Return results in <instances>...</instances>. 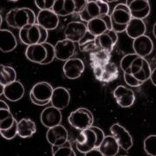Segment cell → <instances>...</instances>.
<instances>
[{
    "mask_svg": "<svg viewBox=\"0 0 156 156\" xmlns=\"http://www.w3.org/2000/svg\"><path fill=\"white\" fill-rule=\"evenodd\" d=\"M5 20L11 28L21 30L28 24L37 23V16L31 9L27 7L14 8L6 14Z\"/></svg>",
    "mask_w": 156,
    "mask_h": 156,
    "instance_id": "obj_1",
    "label": "cell"
},
{
    "mask_svg": "<svg viewBox=\"0 0 156 156\" xmlns=\"http://www.w3.org/2000/svg\"><path fill=\"white\" fill-rule=\"evenodd\" d=\"M108 13L109 6L108 3L102 0H93L87 2L83 10L80 11L79 16L83 22L88 23L96 17L108 15Z\"/></svg>",
    "mask_w": 156,
    "mask_h": 156,
    "instance_id": "obj_2",
    "label": "cell"
},
{
    "mask_svg": "<svg viewBox=\"0 0 156 156\" xmlns=\"http://www.w3.org/2000/svg\"><path fill=\"white\" fill-rule=\"evenodd\" d=\"M109 16L112 30L115 33H122L125 31L128 23L132 19L129 9L126 4L117 5Z\"/></svg>",
    "mask_w": 156,
    "mask_h": 156,
    "instance_id": "obj_3",
    "label": "cell"
},
{
    "mask_svg": "<svg viewBox=\"0 0 156 156\" xmlns=\"http://www.w3.org/2000/svg\"><path fill=\"white\" fill-rule=\"evenodd\" d=\"M87 0H55L52 11L58 17H67L74 13H80Z\"/></svg>",
    "mask_w": 156,
    "mask_h": 156,
    "instance_id": "obj_4",
    "label": "cell"
},
{
    "mask_svg": "<svg viewBox=\"0 0 156 156\" xmlns=\"http://www.w3.org/2000/svg\"><path fill=\"white\" fill-rule=\"evenodd\" d=\"M69 124L78 130L89 128L94 122V115L92 112L85 108H79L70 113L68 118Z\"/></svg>",
    "mask_w": 156,
    "mask_h": 156,
    "instance_id": "obj_5",
    "label": "cell"
},
{
    "mask_svg": "<svg viewBox=\"0 0 156 156\" xmlns=\"http://www.w3.org/2000/svg\"><path fill=\"white\" fill-rule=\"evenodd\" d=\"M96 134L91 128L82 130L76 140L77 150L82 154H86L89 150L96 147Z\"/></svg>",
    "mask_w": 156,
    "mask_h": 156,
    "instance_id": "obj_6",
    "label": "cell"
},
{
    "mask_svg": "<svg viewBox=\"0 0 156 156\" xmlns=\"http://www.w3.org/2000/svg\"><path fill=\"white\" fill-rule=\"evenodd\" d=\"M92 69L96 80L103 83H111L119 76V69L115 62H111L102 67H95Z\"/></svg>",
    "mask_w": 156,
    "mask_h": 156,
    "instance_id": "obj_7",
    "label": "cell"
},
{
    "mask_svg": "<svg viewBox=\"0 0 156 156\" xmlns=\"http://www.w3.org/2000/svg\"><path fill=\"white\" fill-rule=\"evenodd\" d=\"M110 133L112 136L116 140L120 147L124 151H128L134 145V140L131 134L119 123H115L112 125L110 127Z\"/></svg>",
    "mask_w": 156,
    "mask_h": 156,
    "instance_id": "obj_8",
    "label": "cell"
},
{
    "mask_svg": "<svg viewBox=\"0 0 156 156\" xmlns=\"http://www.w3.org/2000/svg\"><path fill=\"white\" fill-rule=\"evenodd\" d=\"M151 71L152 69L150 64L147 60L146 58L138 56L132 63L128 73L133 75L140 82L144 83L150 77Z\"/></svg>",
    "mask_w": 156,
    "mask_h": 156,
    "instance_id": "obj_9",
    "label": "cell"
},
{
    "mask_svg": "<svg viewBox=\"0 0 156 156\" xmlns=\"http://www.w3.org/2000/svg\"><path fill=\"white\" fill-rule=\"evenodd\" d=\"M19 39L23 44L30 45L40 44L41 26L37 23L28 24L19 30Z\"/></svg>",
    "mask_w": 156,
    "mask_h": 156,
    "instance_id": "obj_10",
    "label": "cell"
},
{
    "mask_svg": "<svg viewBox=\"0 0 156 156\" xmlns=\"http://www.w3.org/2000/svg\"><path fill=\"white\" fill-rule=\"evenodd\" d=\"M54 48L56 59L66 62L72 58V56L75 55L76 50V44L72 41L64 38L57 41V43L54 45Z\"/></svg>",
    "mask_w": 156,
    "mask_h": 156,
    "instance_id": "obj_11",
    "label": "cell"
},
{
    "mask_svg": "<svg viewBox=\"0 0 156 156\" xmlns=\"http://www.w3.org/2000/svg\"><path fill=\"white\" fill-rule=\"evenodd\" d=\"M87 32H88L87 23L73 21V22H69L66 25L64 30V36L65 38L76 44L83 38V37Z\"/></svg>",
    "mask_w": 156,
    "mask_h": 156,
    "instance_id": "obj_12",
    "label": "cell"
},
{
    "mask_svg": "<svg viewBox=\"0 0 156 156\" xmlns=\"http://www.w3.org/2000/svg\"><path fill=\"white\" fill-rule=\"evenodd\" d=\"M126 5L129 9L132 18L143 20L150 14V4L147 0H128Z\"/></svg>",
    "mask_w": 156,
    "mask_h": 156,
    "instance_id": "obj_13",
    "label": "cell"
},
{
    "mask_svg": "<svg viewBox=\"0 0 156 156\" xmlns=\"http://www.w3.org/2000/svg\"><path fill=\"white\" fill-rule=\"evenodd\" d=\"M87 28L88 32L94 37L100 36L108 30H112L110 16L104 15L90 20L87 23Z\"/></svg>",
    "mask_w": 156,
    "mask_h": 156,
    "instance_id": "obj_14",
    "label": "cell"
},
{
    "mask_svg": "<svg viewBox=\"0 0 156 156\" xmlns=\"http://www.w3.org/2000/svg\"><path fill=\"white\" fill-rule=\"evenodd\" d=\"M85 69V64L83 61L77 57H72L65 62L63 64L62 70L64 76L70 80L79 78Z\"/></svg>",
    "mask_w": 156,
    "mask_h": 156,
    "instance_id": "obj_15",
    "label": "cell"
},
{
    "mask_svg": "<svg viewBox=\"0 0 156 156\" xmlns=\"http://www.w3.org/2000/svg\"><path fill=\"white\" fill-rule=\"evenodd\" d=\"M113 95L116 101L117 104L123 108L133 106L135 101V95L134 91L123 85L116 87L114 90Z\"/></svg>",
    "mask_w": 156,
    "mask_h": 156,
    "instance_id": "obj_16",
    "label": "cell"
},
{
    "mask_svg": "<svg viewBox=\"0 0 156 156\" xmlns=\"http://www.w3.org/2000/svg\"><path fill=\"white\" fill-rule=\"evenodd\" d=\"M46 139L51 146H61L69 140V133L64 126L61 124L48 128Z\"/></svg>",
    "mask_w": 156,
    "mask_h": 156,
    "instance_id": "obj_17",
    "label": "cell"
},
{
    "mask_svg": "<svg viewBox=\"0 0 156 156\" xmlns=\"http://www.w3.org/2000/svg\"><path fill=\"white\" fill-rule=\"evenodd\" d=\"M62 115L61 110L56 108L52 105L45 108L41 113V123L47 128L55 127L56 125L61 124Z\"/></svg>",
    "mask_w": 156,
    "mask_h": 156,
    "instance_id": "obj_18",
    "label": "cell"
},
{
    "mask_svg": "<svg viewBox=\"0 0 156 156\" xmlns=\"http://www.w3.org/2000/svg\"><path fill=\"white\" fill-rule=\"evenodd\" d=\"M133 49L134 53L137 56L146 58L150 55L154 50V43L152 39L147 36L143 35L133 41Z\"/></svg>",
    "mask_w": 156,
    "mask_h": 156,
    "instance_id": "obj_19",
    "label": "cell"
},
{
    "mask_svg": "<svg viewBox=\"0 0 156 156\" xmlns=\"http://www.w3.org/2000/svg\"><path fill=\"white\" fill-rule=\"evenodd\" d=\"M37 23L48 31L53 30L59 24V17L52 10L40 11L37 16Z\"/></svg>",
    "mask_w": 156,
    "mask_h": 156,
    "instance_id": "obj_20",
    "label": "cell"
},
{
    "mask_svg": "<svg viewBox=\"0 0 156 156\" xmlns=\"http://www.w3.org/2000/svg\"><path fill=\"white\" fill-rule=\"evenodd\" d=\"M118 41V36L113 30H108L100 36L95 37V44L98 50H106L112 53Z\"/></svg>",
    "mask_w": 156,
    "mask_h": 156,
    "instance_id": "obj_21",
    "label": "cell"
},
{
    "mask_svg": "<svg viewBox=\"0 0 156 156\" xmlns=\"http://www.w3.org/2000/svg\"><path fill=\"white\" fill-rule=\"evenodd\" d=\"M70 100L71 96L69 90L63 87H57L53 90L50 102L53 107L62 110L69 105Z\"/></svg>",
    "mask_w": 156,
    "mask_h": 156,
    "instance_id": "obj_22",
    "label": "cell"
},
{
    "mask_svg": "<svg viewBox=\"0 0 156 156\" xmlns=\"http://www.w3.org/2000/svg\"><path fill=\"white\" fill-rule=\"evenodd\" d=\"M53 90L54 89L50 83L47 82H40L34 85L30 93L33 95L37 100L42 101H50Z\"/></svg>",
    "mask_w": 156,
    "mask_h": 156,
    "instance_id": "obj_23",
    "label": "cell"
},
{
    "mask_svg": "<svg viewBox=\"0 0 156 156\" xmlns=\"http://www.w3.org/2000/svg\"><path fill=\"white\" fill-rule=\"evenodd\" d=\"M47 51L43 44H37L27 46L25 50V56L29 61L42 64L46 59Z\"/></svg>",
    "mask_w": 156,
    "mask_h": 156,
    "instance_id": "obj_24",
    "label": "cell"
},
{
    "mask_svg": "<svg viewBox=\"0 0 156 156\" xmlns=\"http://www.w3.org/2000/svg\"><path fill=\"white\" fill-rule=\"evenodd\" d=\"M24 86L19 81H15L5 86L4 95L6 99L11 101H17L21 100L24 95Z\"/></svg>",
    "mask_w": 156,
    "mask_h": 156,
    "instance_id": "obj_25",
    "label": "cell"
},
{
    "mask_svg": "<svg viewBox=\"0 0 156 156\" xmlns=\"http://www.w3.org/2000/svg\"><path fill=\"white\" fill-rule=\"evenodd\" d=\"M17 41L11 30L1 29L0 30V50L2 52H11L17 48Z\"/></svg>",
    "mask_w": 156,
    "mask_h": 156,
    "instance_id": "obj_26",
    "label": "cell"
},
{
    "mask_svg": "<svg viewBox=\"0 0 156 156\" xmlns=\"http://www.w3.org/2000/svg\"><path fill=\"white\" fill-rule=\"evenodd\" d=\"M98 148L102 156H115L119 153L120 146L112 135H105Z\"/></svg>",
    "mask_w": 156,
    "mask_h": 156,
    "instance_id": "obj_27",
    "label": "cell"
},
{
    "mask_svg": "<svg viewBox=\"0 0 156 156\" xmlns=\"http://www.w3.org/2000/svg\"><path fill=\"white\" fill-rule=\"evenodd\" d=\"M37 132L36 123L30 118H23L17 123V135L23 139L30 138Z\"/></svg>",
    "mask_w": 156,
    "mask_h": 156,
    "instance_id": "obj_28",
    "label": "cell"
},
{
    "mask_svg": "<svg viewBox=\"0 0 156 156\" xmlns=\"http://www.w3.org/2000/svg\"><path fill=\"white\" fill-rule=\"evenodd\" d=\"M111 53L103 50H95L89 53V60L91 68L102 67L110 62Z\"/></svg>",
    "mask_w": 156,
    "mask_h": 156,
    "instance_id": "obj_29",
    "label": "cell"
},
{
    "mask_svg": "<svg viewBox=\"0 0 156 156\" xmlns=\"http://www.w3.org/2000/svg\"><path fill=\"white\" fill-rule=\"evenodd\" d=\"M146 30V23L143 20L132 18L128 23L125 31L130 38L135 39L145 35Z\"/></svg>",
    "mask_w": 156,
    "mask_h": 156,
    "instance_id": "obj_30",
    "label": "cell"
},
{
    "mask_svg": "<svg viewBox=\"0 0 156 156\" xmlns=\"http://www.w3.org/2000/svg\"><path fill=\"white\" fill-rule=\"evenodd\" d=\"M17 81V72L14 68L1 64L0 65V84L7 85Z\"/></svg>",
    "mask_w": 156,
    "mask_h": 156,
    "instance_id": "obj_31",
    "label": "cell"
},
{
    "mask_svg": "<svg viewBox=\"0 0 156 156\" xmlns=\"http://www.w3.org/2000/svg\"><path fill=\"white\" fill-rule=\"evenodd\" d=\"M78 47L79 50L82 52H91L94 50H97L96 44H95V37L91 35L89 32L85 34L83 38L78 43Z\"/></svg>",
    "mask_w": 156,
    "mask_h": 156,
    "instance_id": "obj_32",
    "label": "cell"
},
{
    "mask_svg": "<svg viewBox=\"0 0 156 156\" xmlns=\"http://www.w3.org/2000/svg\"><path fill=\"white\" fill-rule=\"evenodd\" d=\"M51 152L53 156H76V153L73 150L70 141H67L61 146H51Z\"/></svg>",
    "mask_w": 156,
    "mask_h": 156,
    "instance_id": "obj_33",
    "label": "cell"
},
{
    "mask_svg": "<svg viewBox=\"0 0 156 156\" xmlns=\"http://www.w3.org/2000/svg\"><path fill=\"white\" fill-rule=\"evenodd\" d=\"M17 120L10 110L0 109V130H5L14 125Z\"/></svg>",
    "mask_w": 156,
    "mask_h": 156,
    "instance_id": "obj_34",
    "label": "cell"
},
{
    "mask_svg": "<svg viewBox=\"0 0 156 156\" xmlns=\"http://www.w3.org/2000/svg\"><path fill=\"white\" fill-rule=\"evenodd\" d=\"M144 151L147 155H156V135L151 134L144 140Z\"/></svg>",
    "mask_w": 156,
    "mask_h": 156,
    "instance_id": "obj_35",
    "label": "cell"
},
{
    "mask_svg": "<svg viewBox=\"0 0 156 156\" xmlns=\"http://www.w3.org/2000/svg\"><path fill=\"white\" fill-rule=\"evenodd\" d=\"M139 56H137L136 54L134 53H131V54H127L125 56H123L121 60V69L122 70L123 72H129V69H130V67L132 65V63L134 62V61Z\"/></svg>",
    "mask_w": 156,
    "mask_h": 156,
    "instance_id": "obj_36",
    "label": "cell"
},
{
    "mask_svg": "<svg viewBox=\"0 0 156 156\" xmlns=\"http://www.w3.org/2000/svg\"><path fill=\"white\" fill-rule=\"evenodd\" d=\"M44 46L46 49L47 51V56H46V59H45L44 62L42 63V65H46V64H50V62L54 61V59L56 58V54H55V48L54 45H52L50 43H44L43 44Z\"/></svg>",
    "mask_w": 156,
    "mask_h": 156,
    "instance_id": "obj_37",
    "label": "cell"
},
{
    "mask_svg": "<svg viewBox=\"0 0 156 156\" xmlns=\"http://www.w3.org/2000/svg\"><path fill=\"white\" fill-rule=\"evenodd\" d=\"M17 123L18 122H16L14 125L8 129L5 130H0V134L3 138L5 140H12L14 139L17 135Z\"/></svg>",
    "mask_w": 156,
    "mask_h": 156,
    "instance_id": "obj_38",
    "label": "cell"
},
{
    "mask_svg": "<svg viewBox=\"0 0 156 156\" xmlns=\"http://www.w3.org/2000/svg\"><path fill=\"white\" fill-rule=\"evenodd\" d=\"M123 78H124L125 83L128 84V86H130V87L138 88V87H140V86L143 84V83L140 82L139 80H137V79L134 77L133 75H131L130 73L124 72V74H123Z\"/></svg>",
    "mask_w": 156,
    "mask_h": 156,
    "instance_id": "obj_39",
    "label": "cell"
},
{
    "mask_svg": "<svg viewBox=\"0 0 156 156\" xmlns=\"http://www.w3.org/2000/svg\"><path fill=\"white\" fill-rule=\"evenodd\" d=\"M35 5L40 11L52 10L55 0H35Z\"/></svg>",
    "mask_w": 156,
    "mask_h": 156,
    "instance_id": "obj_40",
    "label": "cell"
},
{
    "mask_svg": "<svg viewBox=\"0 0 156 156\" xmlns=\"http://www.w3.org/2000/svg\"><path fill=\"white\" fill-rule=\"evenodd\" d=\"M90 128L94 131L96 134V138H97V140H96V147H98L100 144L101 143V141L103 140L104 137H105V134L104 132L102 131V129H101L99 127H95V126H91Z\"/></svg>",
    "mask_w": 156,
    "mask_h": 156,
    "instance_id": "obj_41",
    "label": "cell"
},
{
    "mask_svg": "<svg viewBox=\"0 0 156 156\" xmlns=\"http://www.w3.org/2000/svg\"><path fill=\"white\" fill-rule=\"evenodd\" d=\"M30 98L31 102L33 104H35V105H37V106H46V105H48L50 102V101H42L37 100L33 96V95H31L30 93Z\"/></svg>",
    "mask_w": 156,
    "mask_h": 156,
    "instance_id": "obj_42",
    "label": "cell"
},
{
    "mask_svg": "<svg viewBox=\"0 0 156 156\" xmlns=\"http://www.w3.org/2000/svg\"><path fill=\"white\" fill-rule=\"evenodd\" d=\"M84 155L86 156H102L101 151L99 150L98 147H95L91 150H89V152H87L86 154H84Z\"/></svg>",
    "mask_w": 156,
    "mask_h": 156,
    "instance_id": "obj_43",
    "label": "cell"
},
{
    "mask_svg": "<svg viewBox=\"0 0 156 156\" xmlns=\"http://www.w3.org/2000/svg\"><path fill=\"white\" fill-rule=\"evenodd\" d=\"M149 79L151 80V82H152L153 85L156 86V69L155 68H154V69H153V70L151 71V75H150V77H149Z\"/></svg>",
    "mask_w": 156,
    "mask_h": 156,
    "instance_id": "obj_44",
    "label": "cell"
},
{
    "mask_svg": "<svg viewBox=\"0 0 156 156\" xmlns=\"http://www.w3.org/2000/svg\"><path fill=\"white\" fill-rule=\"evenodd\" d=\"M0 109H7V110H10V107L8 106V104L6 103L5 101L2 100V99L0 100Z\"/></svg>",
    "mask_w": 156,
    "mask_h": 156,
    "instance_id": "obj_45",
    "label": "cell"
},
{
    "mask_svg": "<svg viewBox=\"0 0 156 156\" xmlns=\"http://www.w3.org/2000/svg\"><path fill=\"white\" fill-rule=\"evenodd\" d=\"M155 28H156V23H154V27H153V34H154V37H156Z\"/></svg>",
    "mask_w": 156,
    "mask_h": 156,
    "instance_id": "obj_46",
    "label": "cell"
}]
</instances>
